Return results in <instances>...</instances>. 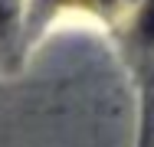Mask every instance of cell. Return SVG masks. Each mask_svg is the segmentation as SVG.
<instances>
[{
	"instance_id": "6da1fadb",
	"label": "cell",
	"mask_w": 154,
	"mask_h": 147,
	"mask_svg": "<svg viewBox=\"0 0 154 147\" xmlns=\"http://www.w3.org/2000/svg\"><path fill=\"white\" fill-rule=\"evenodd\" d=\"M141 29H144V36H148V39H154V3L148 7V13H144V23H141Z\"/></svg>"
}]
</instances>
